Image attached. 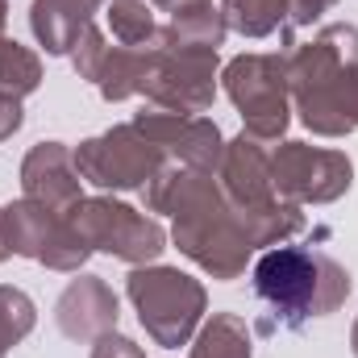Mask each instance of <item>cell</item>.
<instances>
[{"mask_svg":"<svg viewBox=\"0 0 358 358\" xmlns=\"http://www.w3.org/2000/svg\"><path fill=\"white\" fill-rule=\"evenodd\" d=\"M104 55H108V38H104L96 25H88V29H84V38H80V42H76V50H71V67H76V76H80V80H88V84H96V71H100Z\"/></svg>","mask_w":358,"mask_h":358,"instance_id":"cell-25","label":"cell"},{"mask_svg":"<svg viewBox=\"0 0 358 358\" xmlns=\"http://www.w3.org/2000/svg\"><path fill=\"white\" fill-rule=\"evenodd\" d=\"M21 121H25V113H21V100L0 92V142H4V138H13V134L21 129Z\"/></svg>","mask_w":358,"mask_h":358,"instance_id":"cell-28","label":"cell"},{"mask_svg":"<svg viewBox=\"0 0 358 358\" xmlns=\"http://www.w3.org/2000/svg\"><path fill=\"white\" fill-rule=\"evenodd\" d=\"M34 321H38L34 300H29L21 287L0 283V358L8 355V350H13L29 329H34Z\"/></svg>","mask_w":358,"mask_h":358,"instance_id":"cell-23","label":"cell"},{"mask_svg":"<svg viewBox=\"0 0 358 358\" xmlns=\"http://www.w3.org/2000/svg\"><path fill=\"white\" fill-rule=\"evenodd\" d=\"M108 29L121 46H155V4L150 0H108Z\"/></svg>","mask_w":358,"mask_h":358,"instance_id":"cell-21","label":"cell"},{"mask_svg":"<svg viewBox=\"0 0 358 358\" xmlns=\"http://www.w3.org/2000/svg\"><path fill=\"white\" fill-rule=\"evenodd\" d=\"M134 125L163 155H176L179 167L217 176L221 155H225V138H221V129L208 117H183V113H167V108H142L134 117Z\"/></svg>","mask_w":358,"mask_h":358,"instance_id":"cell-11","label":"cell"},{"mask_svg":"<svg viewBox=\"0 0 358 358\" xmlns=\"http://www.w3.org/2000/svg\"><path fill=\"white\" fill-rule=\"evenodd\" d=\"M271 179H275V192L292 204H329L350 192L355 163L346 159V150L283 142L271 155Z\"/></svg>","mask_w":358,"mask_h":358,"instance_id":"cell-9","label":"cell"},{"mask_svg":"<svg viewBox=\"0 0 358 358\" xmlns=\"http://www.w3.org/2000/svg\"><path fill=\"white\" fill-rule=\"evenodd\" d=\"M163 163H167V155L134 121L96 134L88 142H80V150H76L80 176L96 187H104V192H142L159 176Z\"/></svg>","mask_w":358,"mask_h":358,"instance_id":"cell-7","label":"cell"},{"mask_svg":"<svg viewBox=\"0 0 358 358\" xmlns=\"http://www.w3.org/2000/svg\"><path fill=\"white\" fill-rule=\"evenodd\" d=\"M350 350H355V358H358V321H355V329H350Z\"/></svg>","mask_w":358,"mask_h":358,"instance_id":"cell-32","label":"cell"},{"mask_svg":"<svg viewBox=\"0 0 358 358\" xmlns=\"http://www.w3.org/2000/svg\"><path fill=\"white\" fill-rule=\"evenodd\" d=\"M100 0H34L29 4V29L42 42L46 55H71L76 42L92 25V13Z\"/></svg>","mask_w":358,"mask_h":358,"instance_id":"cell-15","label":"cell"},{"mask_svg":"<svg viewBox=\"0 0 358 358\" xmlns=\"http://www.w3.org/2000/svg\"><path fill=\"white\" fill-rule=\"evenodd\" d=\"M4 21H8V0H0V38H4Z\"/></svg>","mask_w":358,"mask_h":358,"instance_id":"cell-31","label":"cell"},{"mask_svg":"<svg viewBox=\"0 0 358 358\" xmlns=\"http://www.w3.org/2000/svg\"><path fill=\"white\" fill-rule=\"evenodd\" d=\"M117 317H121L117 292L100 275L71 279L63 287L59 304H55V321H59L63 338H71V342H96V338L113 334L117 329Z\"/></svg>","mask_w":358,"mask_h":358,"instance_id":"cell-14","label":"cell"},{"mask_svg":"<svg viewBox=\"0 0 358 358\" xmlns=\"http://www.w3.org/2000/svg\"><path fill=\"white\" fill-rule=\"evenodd\" d=\"M221 17L229 29L246 38H271L275 29L287 25L292 4L287 0H221Z\"/></svg>","mask_w":358,"mask_h":358,"instance_id":"cell-19","label":"cell"},{"mask_svg":"<svg viewBox=\"0 0 358 358\" xmlns=\"http://www.w3.org/2000/svg\"><path fill=\"white\" fill-rule=\"evenodd\" d=\"M217 76H221L217 50H163V46H155V63H150L142 96L155 108L200 117L217 100Z\"/></svg>","mask_w":358,"mask_h":358,"instance_id":"cell-10","label":"cell"},{"mask_svg":"<svg viewBox=\"0 0 358 358\" xmlns=\"http://www.w3.org/2000/svg\"><path fill=\"white\" fill-rule=\"evenodd\" d=\"M334 113H338V121H342L346 134L358 129V59L346 63L338 71V80H334Z\"/></svg>","mask_w":358,"mask_h":358,"instance_id":"cell-24","label":"cell"},{"mask_svg":"<svg viewBox=\"0 0 358 358\" xmlns=\"http://www.w3.org/2000/svg\"><path fill=\"white\" fill-rule=\"evenodd\" d=\"M142 200H146V213L176 217L171 238L179 255H187L200 271H208L213 279H238L246 271L255 255L246 221L208 171L163 163L159 176L142 187Z\"/></svg>","mask_w":358,"mask_h":358,"instance_id":"cell-1","label":"cell"},{"mask_svg":"<svg viewBox=\"0 0 358 358\" xmlns=\"http://www.w3.org/2000/svg\"><path fill=\"white\" fill-rule=\"evenodd\" d=\"M100 4H108V0H100Z\"/></svg>","mask_w":358,"mask_h":358,"instance_id":"cell-33","label":"cell"},{"mask_svg":"<svg viewBox=\"0 0 358 358\" xmlns=\"http://www.w3.org/2000/svg\"><path fill=\"white\" fill-rule=\"evenodd\" d=\"M358 59L355 25H325L313 42L296 46L287 55V92L300 113V121L321 138H346L338 113H334V80L346 63Z\"/></svg>","mask_w":358,"mask_h":358,"instance_id":"cell-3","label":"cell"},{"mask_svg":"<svg viewBox=\"0 0 358 358\" xmlns=\"http://www.w3.org/2000/svg\"><path fill=\"white\" fill-rule=\"evenodd\" d=\"M225 96L242 113V129L259 142H279L292 121L287 59L279 55H238L221 71Z\"/></svg>","mask_w":358,"mask_h":358,"instance_id":"cell-5","label":"cell"},{"mask_svg":"<svg viewBox=\"0 0 358 358\" xmlns=\"http://www.w3.org/2000/svg\"><path fill=\"white\" fill-rule=\"evenodd\" d=\"M155 63V46H108L100 71H96V88L108 104L142 96L146 92V76Z\"/></svg>","mask_w":358,"mask_h":358,"instance_id":"cell-17","label":"cell"},{"mask_svg":"<svg viewBox=\"0 0 358 358\" xmlns=\"http://www.w3.org/2000/svg\"><path fill=\"white\" fill-rule=\"evenodd\" d=\"M21 192L55 213H71L84 200V176L76 167V150L63 142H38L21 163Z\"/></svg>","mask_w":358,"mask_h":358,"instance_id":"cell-13","label":"cell"},{"mask_svg":"<svg viewBox=\"0 0 358 358\" xmlns=\"http://www.w3.org/2000/svg\"><path fill=\"white\" fill-rule=\"evenodd\" d=\"M4 238L8 250L21 259H34L50 271H80L92 259V246L71 225L67 213H55L38 200H17L4 208Z\"/></svg>","mask_w":358,"mask_h":358,"instance_id":"cell-8","label":"cell"},{"mask_svg":"<svg viewBox=\"0 0 358 358\" xmlns=\"http://www.w3.org/2000/svg\"><path fill=\"white\" fill-rule=\"evenodd\" d=\"M71 225L84 234L92 250H104L129 267H146L167 250V234L155 217L113 200V196H84L71 213Z\"/></svg>","mask_w":358,"mask_h":358,"instance_id":"cell-6","label":"cell"},{"mask_svg":"<svg viewBox=\"0 0 358 358\" xmlns=\"http://www.w3.org/2000/svg\"><path fill=\"white\" fill-rule=\"evenodd\" d=\"M217 183H221V192L229 196V204L238 213H263V208L283 200L275 192V179H271L267 142L250 138L246 129L234 142H225V155H221V167H217Z\"/></svg>","mask_w":358,"mask_h":358,"instance_id":"cell-12","label":"cell"},{"mask_svg":"<svg viewBox=\"0 0 358 358\" xmlns=\"http://www.w3.org/2000/svg\"><path fill=\"white\" fill-rule=\"evenodd\" d=\"M225 34H229V25H225L221 8H213V0H208V4L183 8L167 25H159L155 46H163V50H217L225 42Z\"/></svg>","mask_w":358,"mask_h":358,"instance_id":"cell-16","label":"cell"},{"mask_svg":"<svg viewBox=\"0 0 358 358\" xmlns=\"http://www.w3.org/2000/svg\"><path fill=\"white\" fill-rule=\"evenodd\" d=\"M255 292L271 308V317L287 329L308 317L338 313L350 296V275L338 259L304 246H271L255 263Z\"/></svg>","mask_w":358,"mask_h":358,"instance_id":"cell-2","label":"cell"},{"mask_svg":"<svg viewBox=\"0 0 358 358\" xmlns=\"http://www.w3.org/2000/svg\"><path fill=\"white\" fill-rule=\"evenodd\" d=\"M8 255H13V250H8V238H4V208H0V263H4Z\"/></svg>","mask_w":358,"mask_h":358,"instance_id":"cell-30","label":"cell"},{"mask_svg":"<svg viewBox=\"0 0 358 358\" xmlns=\"http://www.w3.org/2000/svg\"><path fill=\"white\" fill-rule=\"evenodd\" d=\"M38 84H42V59L21 42L0 38V92L21 100V96L38 92Z\"/></svg>","mask_w":358,"mask_h":358,"instance_id":"cell-22","label":"cell"},{"mask_svg":"<svg viewBox=\"0 0 358 358\" xmlns=\"http://www.w3.org/2000/svg\"><path fill=\"white\" fill-rule=\"evenodd\" d=\"M92 358H146V350L113 329V334H104V338L92 342Z\"/></svg>","mask_w":358,"mask_h":358,"instance_id":"cell-26","label":"cell"},{"mask_svg":"<svg viewBox=\"0 0 358 358\" xmlns=\"http://www.w3.org/2000/svg\"><path fill=\"white\" fill-rule=\"evenodd\" d=\"M125 292L138 308L142 329L155 338V346H167V350H179L192 342V334L208 308L204 283L183 275L179 267H155V263L134 267Z\"/></svg>","mask_w":358,"mask_h":358,"instance_id":"cell-4","label":"cell"},{"mask_svg":"<svg viewBox=\"0 0 358 358\" xmlns=\"http://www.w3.org/2000/svg\"><path fill=\"white\" fill-rule=\"evenodd\" d=\"M292 4V17H287V25H313L321 13H329L338 0H287Z\"/></svg>","mask_w":358,"mask_h":358,"instance_id":"cell-27","label":"cell"},{"mask_svg":"<svg viewBox=\"0 0 358 358\" xmlns=\"http://www.w3.org/2000/svg\"><path fill=\"white\" fill-rule=\"evenodd\" d=\"M250 355H255L250 329L234 313H213L204 321V329L196 334V342H192V358H250Z\"/></svg>","mask_w":358,"mask_h":358,"instance_id":"cell-18","label":"cell"},{"mask_svg":"<svg viewBox=\"0 0 358 358\" xmlns=\"http://www.w3.org/2000/svg\"><path fill=\"white\" fill-rule=\"evenodd\" d=\"M150 4L176 17V13H183V8H196V4H208V0H150Z\"/></svg>","mask_w":358,"mask_h":358,"instance_id":"cell-29","label":"cell"},{"mask_svg":"<svg viewBox=\"0 0 358 358\" xmlns=\"http://www.w3.org/2000/svg\"><path fill=\"white\" fill-rule=\"evenodd\" d=\"M242 221H246V234H250V246L255 250H263V246H283L287 238H296L300 229H304V213H300V204H292V200H279V204H271L263 213H242Z\"/></svg>","mask_w":358,"mask_h":358,"instance_id":"cell-20","label":"cell"}]
</instances>
